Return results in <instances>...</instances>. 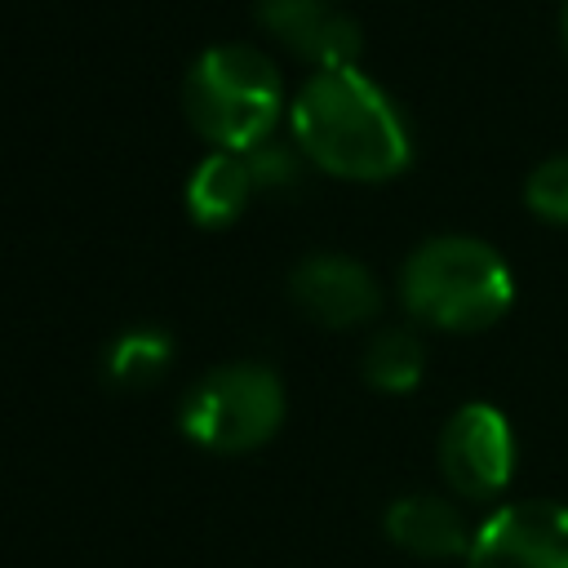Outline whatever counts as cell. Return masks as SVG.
<instances>
[{"mask_svg":"<svg viewBox=\"0 0 568 568\" xmlns=\"http://www.w3.org/2000/svg\"><path fill=\"white\" fill-rule=\"evenodd\" d=\"M559 36H564V49H568V0H564V9H559Z\"/></svg>","mask_w":568,"mask_h":568,"instance_id":"obj_15","label":"cell"},{"mask_svg":"<svg viewBox=\"0 0 568 568\" xmlns=\"http://www.w3.org/2000/svg\"><path fill=\"white\" fill-rule=\"evenodd\" d=\"M253 191V178L244 169L240 151H209L195 173L186 178V209L200 226H226Z\"/></svg>","mask_w":568,"mask_h":568,"instance_id":"obj_10","label":"cell"},{"mask_svg":"<svg viewBox=\"0 0 568 568\" xmlns=\"http://www.w3.org/2000/svg\"><path fill=\"white\" fill-rule=\"evenodd\" d=\"M280 71L253 44H213L204 49L186 80L182 106L200 138L217 142V151H248L271 138L280 120Z\"/></svg>","mask_w":568,"mask_h":568,"instance_id":"obj_3","label":"cell"},{"mask_svg":"<svg viewBox=\"0 0 568 568\" xmlns=\"http://www.w3.org/2000/svg\"><path fill=\"white\" fill-rule=\"evenodd\" d=\"M244 169H248L253 186H293L297 182V151L266 138V142L244 151Z\"/></svg>","mask_w":568,"mask_h":568,"instance_id":"obj_14","label":"cell"},{"mask_svg":"<svg viewBox=\"0 0 568 568\" xmlns=\"http://www.w3.org/2000/svg\"><path fill=\"white\" fill-rule=\"evenodd\" d=\"M466 568H568V506L528 497L493 510L475 528Z\"/></svg>","mask_w":568,"mask_h":568,"instance_id":"obj_5","label":"cell"},{"mask_svg":"<svg viewBox=\"0 0 568 568\" xmlns=\"http://www.w3.org/2000/svg\"><path fill=\"white\" fill-rule=\"evenodd\" d=\"M386 537L417 555V559H466L475 532L466 528L462 510L444 497L430 493H413L386 506Z\"/></svg>","mask_w":568,"mask_h":568,"instance_id":"obj_9","label":"cell"},{"mask_svg":"<svg viewBox=\"0 0 568 568\" xmlns=\"http://www.w3.org/2000/svg\"><path fill=\"white\" fill-rule=\"evenodd\" d=\"M169 359H173V342H169V333L164 328H129V333H120L111 346H106V377L115 382V386H129V390H138V386H151L164 368H169Z\"/></svg>","mask_w":568,"mask_h":568,"instance_id":"obj_12","label":"cell"},{"mask_svg":"<svg viewBox=\"0 0 568 568\" xmlns=\"http://www.w3.org/2000/svg\"><path fill=\"white\" fill-rule=\"evenodd\" d=\"M257 22L280 36L297 58L315 62V71L355 67L359 58V22L333 0H257Z\"/></svg>","mask_w":568,"mask_h":568,"instance_id":"obj_8","label":"cell"},{"mask_svg":"<svg viewBox=\"0 0 568 568\" xmlns=\"http://www.w3.org/2000/svg\"><path fill=\"white\" fill-rule=\"evenodd\" d=\"M399 297L435 328L475 333L506 315L515 302V280L493 244L475 235H430L408 253Z\"/></svg>","mask_w":568,"mask_h":568,"instance_id":"obj_2","label":"cell"},{"mask_svg":"<svg viewBox=\"0 0 568 568\" xmlns=\"http://www.w3.org/2000/svg\"><path fill=\"white\" fill-rule=\"evenodd\" d=\"M524 200L537 217L546 222H568V155H550L541 160L528 182H524Z\"/></svg>","mask_w":568,"mask_h":568,"instance_id":"obj_13","label":"cell"},{"mask_svg":"<svg viewBox=\"0 0 568 568\" xmlns=\"http://www.w3.org/2000/svg\"><path fill=\"white\" fill-rule=\"evenodd\" d=\"M284 422V386L266 364H222L182 399V430L213 453H244Z\"/></svg>","mask_w":568,"mask_h":568,"instance_id":"obj_4","label":"cell"},{"mask_svg":"<svg viewBox=\"0 0 568 568\" xmlns=\"http://www.w3.org/2000/svg\"><path fill=\"white\" fill-rule=\"evenodd\" d=\"M288 129L297 151L337 178L377 182L413 155L399 106L359 67L315 71L288 106Z\"/></svg>","mask_w":568,"mask_h":568,"instance_id":"obj_1","label":"cell"},{"mask_svg":"<svg viewBox=\"0 0 568 568\" xmlns=\"http://www.w3.org/2000/svg\"><path fill=\"white\" fill-rule=\"evenodd\" d=\"M288 293L311 320H320L328 328L364 324L382 306V288H377L373 271L346 253H306L288 271Z\"/></svg>","mask_w":568,"mask_h":568,"instance_id":"obj_7","label":"cell"},{"mask_svg":"<svg viewBox=\"0 0 568 568\" xmlns=\"http://www.w3.org/2000/svg\"><path fill=\"white\" fill-rule=\"evenodd\" d=\"M439 470L470 501L497 497L515 475L510 422L493 404H462L439 430Z\"/></svg>","mask_w":568,"mask_h":568,"instance_id":"obj_6","label":"cell"},{"mask_svg":"<svg viewBox=\"0 0 568 568\" xmlns=\"http://www.w3.org/2000/svg\"><path fill=\"white\" fill-rule=\"evenodd\" d=\"M422 368H426V351H422L417 333H408V328H382L364 346V377L377 390L404 395L422 382Z\"/></svg>","mask_w":568,"mask_h":568,"instance_id":"obj_11","label":"cell"}]
</instances>
